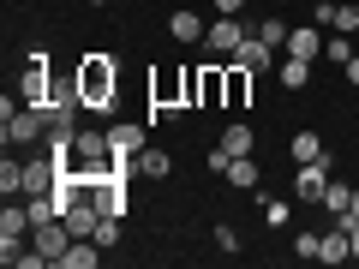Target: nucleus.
<instances>
[{
	"label": "nucleus",
	"mask_w": 359,
	"mask_h": 269,
	"mask_svg": "<svg viewBox=\"0 0 359 269\" xmlns=\"http://www.w3.org/2000/svg\"><path fill=\"white\" fill-rule=\"evenodd\" d=\"M257 204H264L269 228H287V221H294V204H287V198H257Z\"/></svg>",
	"instance_id": "b1692460"
},
{
	"label": "nucleus",
	"mask_w": 359,
	"mask_h": 269,
	"mask_svg": "<svg viewBox=\"0 0 359 269\" xmlns=\"http://www.w3.org/2000/svg\"><path fill=\"white\" fill-rule=\"evenodd\" d=\"M347 204H353V186H341V179H330V192H323L318 209H330L335 221H347Z\"/></svg>",
	"instance_id": "4be33fe9"
},
{
	"label": "nucleus",
	"mask_w": 359,
	"mask_h": 269,
	"mask_svg": "<svg viewBox=\"0 0 359 269\" xmlns=\"http://www.w3.org/2000/svg\"><path fill=\"white\" fill-rule=\"evenodd\" d=\"M90 240L102 245V251H114V245H120V216H102V221H96V233H90Z\"/></svg>",
	"instance_id": "393cba45"
},
{
	"label": "nucleus",
	"mask_w": 359,
	"mask_h": 269,
	"mask_svg": "<svg viewBox=\"0 0 359 269\" xmlns=\"http://www.w3.org/2000/svg\"><path fill=\"white\" fill-rule=\"evenodd\" d=\"M228 162H233V156H228V150H222V144H216V150H210V156H204V167H210V174H228Z\"/></svg>",
	"instance_id": "c85d7f7f"
},
{
	"label": "nucleus",
	"mask_w": 359,
	"mask_h": 269,
	"mask_svg": "<svg viewBox=\"0 0 359 269\" xmlns=\"http://www.w3.org/2000/svg\"><path fill=\"white\" fill-rule=\"evenodd\" d=\"M0 138H6V150H25V144H42L48 138V120H42V108H30V102H0Z\"/></svg>",
	"instance_id": "f03ea898"
},
{
	"label": "nucleus",
	"mask_w": 359,
	"mask_h": 269,
	"mask_svg": "<svg viewBox=\"0 0 359 269\" xmlns=\"http://www.w3.org/2000/svg\"><path fill=\"white\" fill-rule=\"evenodd\" d=\"M96 263H102V245L96 240H72V251H66L60 269H96Z\"/></svg>",
	"instance_id": "412c9836"
},
{
	"label": "nucleus",
	"mask_w": 359,
	"mask_h": 269,
	"mask_svg": "<svg viewBox=\"0 0 359 269\" xmlns=\"http://www.w3.org/2000/svg\"><path fill=\"white\" fill-rule=\"evenodd\" d=\"M257 36H264V42H269L276 54L287 48V25H282V18H264V25H257Z\"/></svg>",
	"instance_id": "a878e982"
},
{
	"label": "nucleus",
	"mask_w": 359,
	"mask_h": 269,
	"mask_svg": "<svg viewBox=\"0 0 359 269\" xmlns=\"http://www.w3.org/2000/svg\"><path fill=\"white\" fill-rule=\"evenodd\" d=\"M245 6H252V0H216V13H228V18H240Z\"/></svg>",
	"instance_id": "7c9ffc66"
},
{
	"label": "nucleus",
	"mask_w": 359,
	"mask_h": 269,
	"mask_svg": "<svg viewBox=\"0 0 359 269\" xmlns=\"http://www.w3.org/2000/svg\"><path fill=\"white\" fill-rule=\"evenodd\" d=\"M132 167H138L144 179H168V174H174V156H168V150H156V144H144V150L132 156Z\"/></svg>",
	"instance_id": "4468645a"
},
{
	"label": "nucleus",
	"mask_w": 359,
	"mask_h": 269,
	"mask_svg": "<svg viewBox=\"0 0 359 269\" xmlns=\"http://www.w3.org/2000/svg\"><path fill=\"white\" fill-rule=\"evenodd\" d=\"M78 96H84V114H114V96H120V66L108 54H84L72 72Z\"/></svg>",
	"instance_id": "f257e3e1"
},
{
	"label": "nucleus",
	"mask_w": 359,
	"mask_h": 269,
	"mask_svg": "<svg viewBox=\"0 0 359 269\" xmlns=\"http://www.w3.org/2000/svg\"><path fill=\"white\" fill-rule=\"evenodd\" d=\"M233 186V192H257V179H264V167H257V156H233L228 174H222Z\"/></svg>",
	"instance_id": "ddd939ff"
},
{
	"label": "nucleus",
	"mask_w": 359,
	"mask_h": 269,
	"mask_svg": "<svg viewBox=\"0 0 359 269\" xmlns=\"http://www.w3.org/2000/svg\"><path fill=\"white\" fill-rule=\"evenodd\" d=\"M54 96V66H48V48H30V60H25V72H18V102H48Z\"/></svg>",
	"instance_id": "7ed1b4c3"
},
{
	"label": "nucleus",
	"mask_w": 359,
	"mask_h": 269,
	"mask_svg": "<svg viewBox=\"0 0 359 269\" xmlns=\"http://www.w3.org/2000/svg\"><path fill=\"white\" fill-rule=\"evenodd\" d=\"M323 25L311 18V25H287V48L282 54H294V60H323Z\"/></svg>",
	"instance_id": "0eeeda50"
},
{
	"label": "nucleus",
	"mask_w": 359,
	"mask_h": 269,
	"mask_svg": "<svg viewBox=\"0 0 359 269\" xmlns=\"http://www.w3.org/2000/svg\"><path fill=\"white\" fill-rule=\"evenodd\" d=\"M233 66H245V72H257V78H264L269 66H276V48H269L264 36H245L240 48H233Z\"/></svg>",
	"instance_id": "f8f14e48"
},
{
	"label": "nucleus",
	"mask_w": 359,
	"mask_h": 269,
	"mask_svg": "<svg viewBox=\"0 0 359 269\" xmlns=\"http://www.w3.org/2000/svg\"><path fill=\"white\" fill-rule=\"evenodd\" d=\"M323 60L347 66V60H353V42H347V36H335V30H330V42H323Z\"/></svg>",
	"instance_id": "bb28decb"
},
{
	"label": "nucleus",
	"mask_w": 359,
	"mask_h": 269,
	"mask_svg": "<svg viewBox=\"0 0 359 269\" xmlns=\"http://www.w3.org/2000/svg\"><path fill=\"white\" fill-rule=\"evenodd\" d=\"M84 6H108V0H84Z\"/></svg>",
	"instance_id": "f704fd0d"
},
{
	"label": "nucleus",
	"mask_w": 359,
	"mask_h": 269,
	"mask_svg": "<svg viewBox=\"0 0 359 269\" xmlns=\"http://www.w3.org/2000/svg\"><path fill=\"white\" fill-rule=\"evenodd\" d=\"M330 192V156L323 162H294V198L299 204H323Z\"/></svg>",
	"instance_id": "39448f33"
},
{
	"label": "nucleus",
	"mask_w": 359,
	"mask_h": 269,
	"mask_svg": "<svg viewBox=\"0 0 359 269\" xmlns=\"http://www.w3.org/2000/svg\"><path fill=\"white\" fill-rule=\"evenodd\" d=\"M30 245H36V251L48 257L54 269H60V263H66V251H72V228H66L60 216H54V221H36V228H30Z\"/></svg>",
	"instance_id": "20e7f679"
},
{
	"label": "nucleus",
	"mask_w": 359,
	"mask_h": 269,
	"mask_svg": "<svg viewBox=\"0 0 359 269\" xmlns=\"http://www.w3.org/2000/svg\"><path fill=\"white\" fill-rule=\"evenodd\" d=\"M341 72H347V84H359V48H353V60H347Z\"/></svg>",
	"instance_id": "2f4dec72"
},
{
	"label": "nucleus",
	"mask_w": 359,
	"mask_h": 269,
	"mask_svg": "<svg viewBox=\"0 0 359 269\" xmlns=\"http://www.w3.org/2000/svg\"><path fill=\"white\" fill-rule=\"evenodd\" d=\"M353 257V245H347V221H335L330 233H323V245H318V263H347Z\"/></svg>",
	"instance_id": "dca6fc26"
},
{
	"label": "nucleus",
	"mask_w": 359,
	"mask_h": 269,
	"mask_svg": "<svg viewBox=\"0 0 359 269\" xmlns=\"http://www.w3.org/2000/svg\"><path fill=\"white\" fill-rule=\"evenodd\" d=\"M252 78H257V72H245V66L228 60V108H245V102H252Z\"/></svg>",
	"instance_id": "6ab92c4d"
},
{
	"label": "nucleus",
	"mask_w": 359,
	"mask_h": 269,
	"mask_svg": "<svg viewBox=\"0 0 359 269\" xmlns=\"http://www.w3.org/2000/svg\"><path fill=\"white\" fill-rule=\"evenodd\" d=\"M54 186H60V162H54L48 150L30 156V162H25V192H18V198H48Z\"/></svg>",
	"instance_id": "423d86ee"
},
{
	"label": "nucleus",
	"mask_w": 359,
	"mask_h": 269,
	"mask_svg": "<svg viewBox=\"0 0 359 269\" xmlns=\"http://www.w3.org/2000/svg\"><path fill=\"white\" fill-rule=\"evenodd\" d=\"M311 18H318L323 30H335V36H353V30H359V0H347V6L318 0V6H311Z\"/></svg>",
	"instance_id": "9d476101"
},
{
	"label": "nucleus",
	"mask_w": 359,
	"mask_h": 269,
	"mask_svg": "<svg viewBox=\"0 0 359 269\" xmlns=\"http://www.w3.org/2000/svg\"><path fill=\"white\" fill-rule=\"evenodd\" d=\"M0 192L6 198L25 192V162H13V150H6V162H0Z\"/></svg>",
	"instance_id": "5701e85b"
},
{
	"label": "nucleus",
	"mask_w": 359,
	"mask_h": 269,
	"mask_svg": "<svg viewBox=\"0 0 359 269\" xmlns=\"http://www.w3.org/2000/svg\"><path fill=\"white\" fill-rule=\"evenodd\" d=\"M359 221V186H353V204H347V228H353Z\"/></svg>",
	"instance_id": "473e14b6"
},
{
	"label": "nucleus",
	"mask_w": 359,
	"mask_h": 269,
	"mask_svg": "<svg viewBox=\"0 0 359 269\" xmlns=\"http://www.w3.org/2000/svg\"><path fill=\"white\" fill-rule=\"evenodd\" d=\"M240 42H245V25H240V18H228V13H222L216 25H210V36H204V48L216 54V60H233V48H240Z\"/></svg>",
	"instance_id": "1a4fd4ad"
},
{
	"label": "nucleus",
	"mask_w": 359,
	"mask_h": 269,
	"mask_svg": "<svg viewBox=\"0 0 359 269\" xmlns=\"http://www.w3.org/2000/svg\"><path fill=\"white\" fill-rule=\"evenodd\" d=\"M144 144H150L144 126H132V120H108V156H114V162H132Z\"/></svg>",
	"instance_id": "6e6552de"
},
{
	"label": "nucleus",
	"mask_w": 359,
	"mask_h": 269,
	"mask_svg": "<svg viewBox=\"0 0 359 269\" xmlns=\"http://www.w3.org/2000/svg\"><path fill=\"white\" fill-rule=\"evenodd\" d=\"M276 78H282V90H306V84H311V60L282 54V60H276Z\"/></svg>",
	"instance_id": "f3484780"
},
{
	"label": "nucleus",
	"mask_w": 359,
	"mask_h": 269,
	"mask_svg": "<svg viewBox=\"0 0 359 269\" xmlns=\"http://www.w3.org/2000/svg\"><path fill=\"white\" fill-rule=\"evenodd\" d=\"M222 150H228V156H252L257 150V132L245 126V120H233V126L222 132Z\"/></svg>",
	"instance_id": "a211bd4d"
},
{
	"label": "nucleus",
	"mask_w": 359,
	"mask_h": 269,
	"mask_svg": "<svg viewBox=\"0 0 359 269\" xmlns=\"http://www.w3.org/2000/svg\"><path fill=\"white\" fill-rule=\"evenodd\" d=\"M287 156H294V162H323V138H318V132H294V144H287Z\"/></svg>",
	"instance_id": "aec40b11"
},
{
	"label": "nucleus",
	"mask_w": 359,
	"mask_h": 269,
	"mask_svg": "<svg viewBox=\"0 0 359 269\" xmlns=\"http://www.w3.org/2000/svg\"><path fill=\"white\" fill-rule=\"evenodd\" d=\"M168 36H174V42H204L210 25L198 13H168Z\"/></svg>",
	"instance_id": "2eb2a0df"
},
{
	"label": "nucleus",
	"mask_w": 359,
	"mask_h": 269,
	"mask_svg": "<svg viewBox=\"0 0 359 269\" xmlns=\"http://www.w3.org/2000/svg\"><path fill=\"white\" fill-rule=\"evenodd\" d=\"M318 245H323V233H299L294 251H299V257H318Z\"/></svg>",
	"instance_id": "c756f323"
},
{
	"label": "nucleus",
	"mask_w": 359,
	"mask_h": 269,
	"mask_svg": "<svg viewBox=\"0 0 359 269\" xmlns=\"http://www.w3.org/2000/svg\"><path fill=\"white\" fill-rule=\"evenodd\" d=\"M216 251H240V233H233L228 221H222V228H216Z\"/></svg>",
	"instance_id": "cd10ccee"
},
{
	"label": "nucleus",
	"mask_w": 359,
	"mask_h": 269,
	"mask_svg": "<svg viewBox=\"0 0 359 269\" xmlns=\"http://www.w3.org/2000/svg\"><path fill=\"white\" fill-rule=\"evenodd\" d=\"M30 228H36V221H30V204H13V198H6V209H0V245H25Z\"/></svg>",
	"instance_id": "9b49d317"
},
{
	"label": "nucleus",
	"mask_w": 359,
	"mask_h": 269,
	"mask_svg": "<svg viewBox=\"0 0 359 269\" xmlns=\"http://www.w3.org/2000/svg\"><path fill=\"white\" fill-rule=\"evenodd\" d=\"M347 245H353V263H359V221H353V228H347Z\"/></svg>",
	"instance_id": "72a5a7b5"
}]
</instances>
